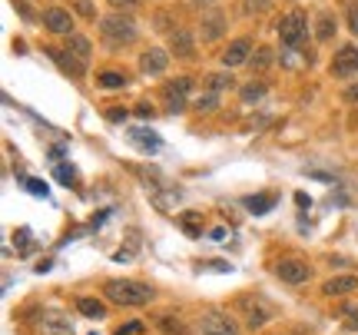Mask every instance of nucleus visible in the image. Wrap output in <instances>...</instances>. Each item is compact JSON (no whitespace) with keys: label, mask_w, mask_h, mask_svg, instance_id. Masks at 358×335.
<instances>
[{"label":"nucleus","mask_w":358,"mask_h":335,"mask_svg":"<svg viewBox=\"0 0 358 335\" xmlns=\"http://www.w3.org/2000/svg\"><path fill=\"white\" fill-rule=\"evenodd\" d=\"M103 296H106V302H113V306L140 309V306L153 302V289L136 283V279H110V283L103 285Z\"/></svg>","instance_id":"1"},{"label":"nucleus","mask_w":358,"mask_h":335,"mask_svg":"<svg viewBox=\"0 0 358 335\" xmlns=\"http://www.w3.org/2000/svg\"><path fill=\"white\" fill-rule=\"evenodd\" d=\"M100 34L110 47H127V43L136 40V24L127 13H106L100 20Z\"/></svg>","instance_id":"2"},{"label":"nucleus","mask_w":358,"mask_h":335,"mask_svg":"<svg viewBox=\"0 0 358 335\" xmlns=\"http://www.w3.org/2000/svg\"><path fill=\"white\" fill-rule=\"evenodd\" d=\"M308 34V20H306V13L302 10H289L285 17L279 20V37H282V47H299L302 40H306Z\"/></svg>","instance_id":"3"},{"label":"nucleus","mask_w":358,"mask_h":335,"mask_svg":"<svg viewBox=\"0 0 358 335\" xmlns=\"http://www.w3.org/2000/svg\"><path fill=\"white\" fill-rule=\"evenodd\" d=\"M196 335H239V325L222 312H206L196 322Z\"/></svg>","instance_id":"4"},{"label":"nucleus","mask_w":358,"mask_h":335,"mask_svg":"<svg viewBox=\"0 0 358 335\" xmlns=\"http://www.w3.org/2000/svg\"><path fill=\"white\" fill-rule=\"evenodd\" d=\"M189 90H192L189 77H176V80H169L166 87H163V97H166L169 113H182V110H186V97H189Z\"/></svg>","instance_id":"5"},{"label":"nucleus","mask_w":358,"mask_h":335,"mask_svg":"<svg viewBox=\"0 0 358 335\" xmlns=\"http://www.w3.org/2000/svg\"><path fill=\"white\" fill-rule=\"evenodd\" d=\"M355 73H358V47L355 43H345L332 60V77L348 80V77H355Z\"/></svg>","instance_id":"6"},{"label":"nucleus","mask_w":358,"mask_h":335,"mask_svg":"<svg viewBox=\"0 0 358 335\" xmlns=\"http://www.w3.org/2000/svg\"><path fill=\"white\" fill-rule=\"evenodd\" d=\"M275 272H279L282 283H289V285H302V283L312 279V266L302 262V259H282Z\"/></svg>","instance_id":"7"},{"label":"nucleus","mask_w":358,"mask_h":335,"mask_svg":"<svg viewBox=\"0 0 358 335\" xmlns=\"http://www.w3.org/2000/svg\"><path fill=\"white\" fill-rule=\"evenodd\" d=\"M252 40L249 37H239V40H232L229 47L222 50V66L226 70H232V66H243V64H249V57H252Z\"/></svg>","instance_id":"8"},{"label":"nucleus","mask_w":358,"mask_h":335,"mask_svg":"<svg viewBox=\"0 0 358 335\" xmlns=\"http://www.w3.org/2000/svg\"><path fill=\"white\" fill-rule=\"evenodd\" d=\"M43 27L50 34H60V37H73V17L64 7H47L43 10Z\"/></svg>","instance_id":"9"},{"label":"nucleus","mask_w":358,"mask_h":335,"mask_svg":"<svg viewBox=\"0 0 358 335\" xmlns=\"http://www.w3.org/2000/svg\"><path fill=\"white\" fill-rule=\"evenodd\" d=\"M37 332L40 335H73V322L66 315H57V312H43L37 319Z\"/></svg>","instance_id":"10"},{"label":"nucleus","mask_w":358,"mask_h":335,"mask_svg":"<svg viewBox=\"0 0 358 335\" xmlns=\"http://www.w3.org/2000/svg\"><path fill=\"white\" fill-rule=\"evenodd\" d=\"M166 66H169V53L159 50V47H150V50L140 57V70H143V73H150V77L166 73Z\"/></svg>","instance_id":"11"},{"label":"nucleus","mask_w":358,"mask_h":335,"mask_svg":"<svg viewBox=\"0 0 358 335\" xmlns=\"http://www.w3.org/2000/svg\"><path fill=\"white\" fill-rule=\"evenodd\" d=\"M169 50L176 53V57H182V60H192V57H196V43H192V34L186 27H176V30L169 34Z\"/></svg>","instance_id":"12"},{"label":"nucleus","mask_w":358,"mask_h":335,"mask_svg":"<svg viewBox=\"0 0 358 335\" xmlns=\"http://www.w3.org/2000/svg\"><path fill=\"white\" fill-rule=\"evenodd\" d=\"M47 53H50V60H53V64L60 66L64 73H70V77H83V73H87V64H80L77 57H70L66 50H53V47H50Z\"/></svg>","instance_id":"13"},{"label":"nucleus","mask_w":358,"mask_h":335,"mask_svg":"<svg viewBox=\"0 0 358 335\" xmlns=\"http://www.w3.org/2000/svg\"><path fill=\"white\" fill-rule=\"evenodd\" d=\"M358 289V276H335L322 285V296H348Z\"/></svg>","instance_id":"14"},{"label":"nucleus","mask_w":358,"mask_h":335,"mask_svg":"<svg viewBox=\"0 0 358 335\" xmlns=\"http://www.w3.org/2000/svg\"><path fill=\"white\" fill-rule=\"evenodd\" d=\"M66 53H70V57H77L80 64H87L90 53H93V47H90V40H87V37L73 34V37H66Z\"/></svg>","instance_id":"15"},{"label":"nucleus","mask_w":358,"mask_h":335,"mask_svg":"<svg viewBox=\"0 0 358 335\" xmlns=\"http://www.w3.org/2000/svg\"><path fill=\"white\" fill-rule=\"evenodd\" d=\"M222 30H226V17H222L219 10H213L203 20V40H219L222 37Z\"/></svg>","instance_id":"16"},{"label":"nucleus","mask_w":358,"mask_h":335,"mask_svg":"<svg viewBox=\"0 0 358 335\" xmlns=\"http://www.w3.org/2000/svg\"><path fill=\"white\" fill-rule=\"evenodd\" d=\"M96 87H100V90H123V87H127V73H120V70H103L100 77H96Z\"/></svg>","instance_id":"17"},{"label":"nucleus","mask_w":358,"mask_h":335,"mask_svg":"<svg viewBox=\"0 0 358 335\" xmlns=\"http://www.w3.org/2000/svg\"><path fill=\"white\" fill-rule=\"evenodd\" d=\"M77 309L83 312L87 319H103V315H106V306H103L100 299H90V296L77 299Z\"/></svg>","instance_id":"18"},{"label":"nucleus","mask_w":358,"mask_h":335,"mask_svg":"<svg viewBox=\"0 0 358 335\" xmlns=\"http://www.w3.org/2000/svg\"><path fill=\"white\" fill-rule=\"evenodd\" d=\"M272 60H275V53H272V47H259L252 57H249V66L256 70V73H266L268 66H272Z\"/></svg>","instance_id":"19"},{"label":"nucleus","mask_w":358,"mask_h":335,"mask_svg":"<svg viewBox=\"0 0 358 335\" xmlns=\"http://www.w3.org/2000/svg\"><path fill=\"white\" fill-rule=\"evenodd\" d=\"M156 325L163 329V335H186V325H182V319H176V315H159Z\"/></svg>","instance_id":"20"},{"label":"nucleus","mask_w":358,"mask_h":335,"mask_svg":"<svg viewBox=\"0 0 358 335\" xmlns=\"http://www.w3.org/2000/svg\"><path fill=\"white\" fill-rule=\"evenodd\" d=\"M229 87H232V73H209L206 77V90L222 93V90H229Z\"/></svg>","instance_id":"21"},{"label":"nucleus","mask_w":358,"mask_h":335,"mask_svg":"<svg viewBox=\"0 0 358 335\" xmlns=\"http://www.w3.org/2000/svg\"><path fill=\"white\" fill-rule=\"evenodd\" d=\"M245 206L252 209V213H268V209L275 206V196H249Z\"/></svg>","instance_id":"22"},{"label":"nucleus","mask_w":358,"mask_h":335,"mask_svg":"<svg viewBox=\"0 0 358 335\" xmlns=\"http://www.w3.org/2000/svg\"><path fill=\"white\" fill-rule=\"evenodd\" d=\"M179 226L189 232V236H203V220H199V213H186V216L179 220Z\"/></svg>","instance_id":"23"},{"label":"nucleus","mask_w":358,"mask_h":335,"mask_svg":"<svg viewBox=\"0 0 358 335\" xmlns=\"http://www.w3.org/2000/svg\"><path fill=\"white\" fill-rule=\"evenodd\" d=\"M266 97V83H249V87H243V104H256V100H262Z\"/></svg>","instance_id":"24"},{"label":"nucleus","mask_w":358,"mask_h":335,"mask_svg":"<svg viewBox=\"0 0 358 335\" xmlns=\"http://www.w3.org/2000/svg\"><path fill=\"white\" fill-rule=\"evenodd\" d=\"M216 106H219V93L206 90V93H199V97H196V110H206V113H213Z\"/></svg>","instance_id":"25"},{"label":"nucleus","mask_w":358,"mask_h":335,"mask_svg":"<svg viewBox=\"0 0 358 335\" xmlns=\"http://www.w3.org/2000/svg\"><path fill=\"white\" fill-rule=\"evenodd\" d=\"M335 34V20H332V13H322L319 17V30H315V37L319 40H329Z\"/></svg>","instance_id":"26"},{"label":"nucleus","mask_w":358,"mask_h":335,"mask_svg":"<svg viewBox=\"0 0 358 335\" xmlns=\"http://www.w3.org/2000/svg\"><path fill=\"white\" fill-rule=\"evenodd\" d=\"M129 136H133V140L140 143L143 150H159V140H156V136H146V129H133Z\"/></svg>","instance_id":"27"},{"label":"nucleus","mask_w":358,"mask_h":335,"mask_svg":"<svg viewBox=\"0 0 358 335\" xmlns=\"http://www.w3.org/2000/svg\"><path fill=\"white\" fill-rule=\"evenodd\" d=\"M266 322H268V319H266V312H262V309H249V319H245V325H249L252 332H256V329H262Z\"/></svg>","instance_id":"28"},{"label":"nucleus","mask_w":358,"mask_h":335,"mask_svg":"<svg viewBox=\"0 0 358 335\" xmlns=\"http://www.w3.org/2000/svg\"><path fill=\"white\" fill-rule=\"evenodd\" d=\"M272 0H245V13H266Z\"/></svg>","instance_id":"29"},{"label":"nucleus","mask_w":358,"mask_h":335,"mask_svg":"<svg viewBox=\"0 0 358 335\" xmlns=\"http://www.w3.org/2000/svg\"><path fill=\"white\" fill-rule=\"evenodd\" d=\"M143 0H110V7H113L116 13H123V10H133V7H140Z\"/></svg>","instance_id":"30"},{"label":"nucleus","mask_w":358,"mask_h":335,"mask_svg":"<svg viewBox=\"0 0 358 335\" xmlns=\"http://www.w3.org/2000/svg\"><path fill=\"white\" fill-rule=\"evenodd\" d=\"M140 332H143V322H129L116 329V335H140Z\"/></svg>","instance_id":"31"},{"label":"nucleus","mask_w":358,"mask_h":335,"mask_svg":"<svg viewBox=\"0 0 358 335\" xmlns=\"http://www.w3.org/2000/svg\"><path fill=\"white\" fill-rule=\"evenodd\" d=\"M77 10L83 13L87 20H93V17H96V10H93V3H90V0H77Z\"/></svg>","instance_id":"32"},{"label":"nucleus","mask_w":358,"mask_h":335,"mask_svg":"<svg viewBox=\"0 0 358 335\" xmlns=\"http://www.w3.org/2000/svg\"><path fill=\"white\" fill-rule=\"evenodd\" d=\"M27 190H30L34 196H47V186H43L40 180H27Z\"/></svg>","instance_id":"33"},{"label":"nucleus","mask_w":358,"mask_h":335,"mask_svg":"<svg viewBox=\"0 0 358 335\" xmlns=\"http://www.w3.org/2000/svg\"><path fill=\"white\" fill-rule=\"evenodd\" d=\"M57 180H60V183H73V169L60 166V169H57Z\"/></svg>","instance_id":"34"},{"label":"nucleus","mask_w":358,"mask_h":335,"mask_svg":"<svg viewBox=\"0 0 358 335\" xmlns=\"http://www.w3.org/2000/svg\"><path fill=\"white\" fill-rule=\"evenodd\" d=\"M342 97H345V104H358V83H352V87L342 93Z\"/></svg>","instance_id":"35"},{"label":"nucleus","mask_w":358,"mask_h":335,"mask_svg":"<svg viewBox=\"0 0 358 335\" xmlns=\"http://www.w3.org/2000/svg\"><path fill=\"white\" fill-rule=\"evenodd\" d=\"M156 24H159L156 30H169V27H176V24H169V17H166V13H156Z\"/></svg>","instance_id":"36"},{"label":"nucleus","mask_w":358,"mask_h":335,"mask_svg":"<svg viewBox=\"0 0 358 335\" xmlns=\"http://www.w3.org/2000/svg\"><path fill=\"white\" fill-rule=\"evenodd\" d=\"M136 113H140V116H153V106H150V104H140V106H136Z\"/></svg>","instance_id":"37"},{"label":"nucleus","mask_w":358,"mask_h":335,"mask_svg":"<svg viewBox=\"0 0 358 335\" xmlns=\"http://www.w3.org/2000/svg\"><path fill=\"white\" fill-rule=\"evenodd\" d=\"M348 20H352V30H355V34H358V10H352V13H348Z\"/></svg>","instance_id":"38"},{"label":"nucleus","mask_w":358,"mask_h":335,"mask_svg":"<svg viewBox=\"0 0 358 335\" xmlns=\"http://www.w3.org/2000/svg\"><path fill=\"white\" fill-rule=\"evenodd\" d=\"M199 3H213V0H199Z\"/></svg>","instance_id":"39"}]
</instances>
